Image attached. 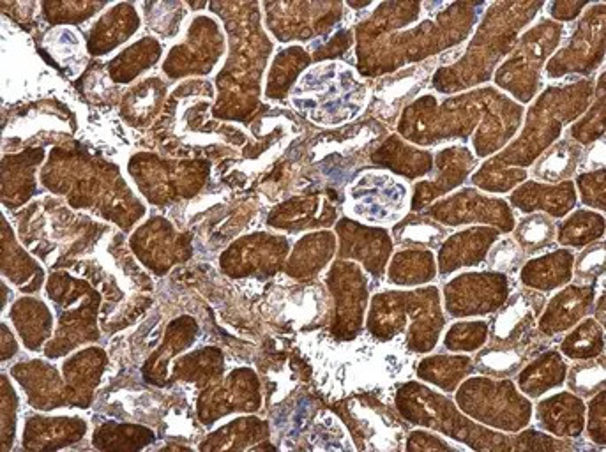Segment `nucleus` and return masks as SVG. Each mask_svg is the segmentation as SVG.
<instances>
[{
    "instance_id": "1",
    "label": "nucleus",
    "mask_w": 606,
    "mask_h": 452,
    "mask_svg": "<svg viewBox=\"0 0 606 452\" xmlns=\"http://www.w3.org/2000/svg\"><path fill=\"white\" fill-rule=\"evenodd\" d=\"M545 297L532 292H516L508 304L493 318L490 327V345L515 347L520 343L534 341V320L539 309L545 306Z\"/></svg>"
},
{
    "instance_id": "2",
    "label": "nucleus",
    "mask_w": 606,
    "mask_h": 452,
    "mask_svg": "<svg viewBox=\"0 0 606 452\" xmlns=\"http://www.w3.org/2000/svg\"><path fill=\"white\" fill-rule=\"evenodd\" d=\"M594 285H571L562 292L553 295L548 302L545 317L539 322V331L548 336L568 331L585 315L594 304Z\"/></svg>"
},
{
    "instance_id": "3",
    "label": "nucleus",
    "mask_w": 606,
    "mask_h": 452,
    "mask_svg": "<svg viewBox=\"0 0 606 452\" xmlns=\"http://www.w3.org/2000/svg\"><path fill=\"white\" fill-rule=\"evenodd\" d=\"M538 355L536 339L529 343H520L515 347H499V345H488L483 348L476 359L474 368L479 373L492 375V377H513L522 370L531 357Z\"/></svg>"
},
{
    "instance_id": "4",
    "label": "nucleus",
    "mask_w": 606,
    "mask_h": 452,
    "mask_svg": "<svg viewBox=\"0 0 606 452\" xmlns=\"http://www.w3.org/2000/svg\"><path fill=\"white\" fill-rule=\"evenodd\" d=\"M582 154H584L582 145L564 138L561 142L553 144L548 152H545V156H541L538 163L534 165L532 177L536 181H568L578 172Z\"/></svg>"
},
{
    "instance_id": "5",
    "label": "nucleus",
    "mask_w": 606,
    "mask_h": 452,
    "mask_svg": "<svg viewBox=\"0 0 606 452\" xmlns=\"http://www.w3.org/2000/svg\"><path fill=\"white\" fill-rule=\"evenodd\" d=\"M566 373H568V366H566V362L562 361L561 355L548 352V354L534 359V362H529L523 368L518 377V385L531 398H538L543 392L564 384Z\"/></svg>"
},
{
    "instance_id": "6",
    "label": "nucleus",
    "mask_w": 606,
    "mask_h": 452,
    "mask_svg": "<svg viewBox=\"0 0 606 452\" xmlns=\"http://www.w3.org/2000/svg\"><path fill=\"white\" fill-rule=\"evenodd\" d=\"M513 241L522 249L525 257H536L555 246L557 226L545 212L523 216L513 232Z\"/></svg>"
},
{
    "instance_id": "7",
    "label": "nucleus",
    "mask_w": 606,
    "mask_h": 452,
    "mask_svg": "<svg viewBox=\"0 0 606 452\" xmlns=\"http://www.w3.org/2000/svg\"><path fill=\"white\" fill-rule=\"evenodd\" d=\"M605 350V332L596 318H584L566 338L562 339L561 352L573 361L596 359Z\"/></svg>"
},
{
    "instance_id": "8",
    "label": "nucleus",
    "mask_w": 606,
    "mask_h": 452,
    "mask_svg": "<svg viewBox=\"0 0 606 452\" xmlns=\"http://www.w3.org/2000/svg\"><path fill=\"white\" fill-rule=\"evenodd\" d=\"M605 234V218L596 212L576 211L557 230V241L571 248H585Z\"/></svg>"
},
{
    "instance_id": "9",
    "label": "nucleus",
    "mask_w": 606,
    "mask_h": 452,
    "mask_svg": "<svg viewBox=\"0 0 606 452\" xmlns=\"http://www.w3.org/2000/svg\"><path fill=\"white\" fill-rule=\"evenodd\" d=\"M400 241L423 248L437 249L449 235V228L435 223L428 216H409L396 228Z\"/></svg>"
},
{
    "instance_id": "10",
    "label": "nucleus",
    "mask_w": 606,
    "mask_h": 452,
    "mask_svg": "<svg viewBox=\"0 0 606 452\" xmlns=\"http://www.w3.org/2000/svg\"><path fill=\"white\" fill-rule=\"evenodd\" d=\"M568 387L580 398H592L605 389V357L601 361H576L568 373Z\"/></svg>"
},
{
    "instance_id": "11",
    "label": "nucleus",
    "mask_w": 606,
    "mask_h": 452,
    "mask_svg": "<svg viewBox=\"0 0 606 452\" xmlns=\"http://www.w3.org/2000/svg\"><path fill=\"white\" fill-rule=\"evenodd\" d=\"M605 276V242H596L585 248L576 258L573 271L575 285H596L599 278Z\"/></svg>"
},
{
    "instance_id": "12",
    "label": "nucleus",
    "mask_w": 606,
    "mask_h": 452,
    "mask_svg": "<svg viewBox=\"0 0 606 452\" xmlns=\"http://www.w3.org/2000/svg\"><path fill=\"white\" fill-rule=\"evenodd\" d=\"M525 255L522 249L518 248L513 239H502V241L493 244L492 251L486 257V269L493 272H500L504 276H516L522 269Z\"/></svg>"
},
{
    "instance_id": "13",
    "label": "nucleus",
    "mask_w": 606,
    "mask_h": 452,
    "mask_svg": "<svg viewBox=\"0 0 606 452\" xmlns=\"http://www.w3.org/2000/svg\"><path fill=\"white\" fill-rule=\"evenodd\" d=\"M578 184L582 189V202L605 211V168L578 175Z\"/></svg>"
},
{
    "instance_id": "14",
    "label": "nucleus",
    "mask_w": 606,
    "mask_h": 452,
    "mask_svg": "<svg viewBox=\"0 0 606 452\" xmlns=\"http://www.w3.org/2000/svg\"><path fill=\"white\" fill-rule=\"evenodd\" d=\"M591 421H589V433L592 440H596L603 445L605 438V389L594 394V400L591 401Z\"/></svg>"
},
{
    "instance_id": "15",
    "label": "nucleus",
    "mask_w": 606,
    "mask_h": 452,
    "mask_svg": "<svg viewBox=\"0 0 606 452\" xmlns=\"http://www.w3.org/2000/svg\"><path fill=\"white\" fill-rule=\"evenodd\" d=\"M599 168H605V140L603 138L594 142L589 151H584L580 165H578V170H584V172H592Z\"/></svg>"
},
{
    "instance_id": "16",
    "label": "nucleus",
    "mask_w": 606,
    "mask_h": 452,
    "mask_svg": "<svg viewBox=\"0 0 606 452\" xmlns=\"http://www.w3.org/2000/svg\"><path fill=\"white\" fill-rule=\"evenodd\" d=\"M587 6H589V2H575V4L573 2H552L548 8H550L552 18L568 22V20H575L578 13Z\"/></svg>"
},
{
    "instance_id": "17",
    "label": "nucleus",
    "mask_w": 606,
    "mask_h": 452,
    "mask_svg": "<svg viewBox=\"0 0 606 452\" xmlns=\"http://www.w3.org/2000/svg\"><path fill=\"white\" fill-rule=\"evenodd\" d=\"M596 320L601 324V327H605V294H601V297H599Z\"/></svg>"
}]
</instances>
